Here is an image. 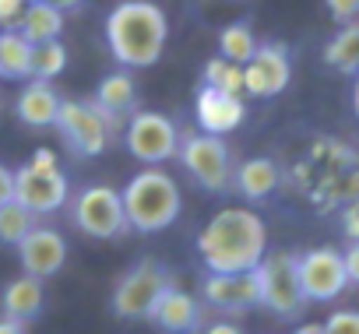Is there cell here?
Wrapping results in <instances>:
<instances>
[{"instance_id": "1", "label": "cell", "mask_w": 359, "mask_h": 334, "mask_svg": "<svg viewBox=\"0 0 359 334\" xmlns=\"http://www.w3.org/2000/svg\"><path fill=\"white\" fill-rule=\"evenodd\" d=\"M198 253L215 274L254 271L268 253L264 218L250 208H222L198 232Z\"/></svg>"}, {"instance_id": "2", "label": "cell", "mask_w": 359, "mask_h": 334, "mask_svg": "<svg viewBox=\"0 0 359 334\" xmlns=\"http://www.w3.org/2000/svg\"><path fill=\"white\" fill-rule=\"evenodd\" d=\"M169 39V18L151 0H123L106 18L109 53L123 67H151Z\"/></svg>"}, {"instance_id": "3", "label": "cell", "mask_w": 359, "mask_h": 334, "mask_svg": "<svg viewBox=\"0 0 359 334\" xmlns=\"http://www.w3.org/2000/svg\"><path fill=\"white\" fill-rule=\"evenodd\" d=\"M120 201H123L127 229L144 236L169 229L184 211L180 187L165 169H141L137 176H130L127 187L120 190Z\"/></svg>"}, {"instance_id": "4", "label": "cell", "mask_w": 359, "mask_h": 334, "mask_svg": "<svg viewBox=\"0 0 359 334\" xmlns=\"http://www.w3.org/2000/svg\"><path fill=\"white\" fill-rule=\"evenodd\" d=\"M15 201L22 208H29L36 218L53 215L71 201V183L57 169V155L50 148H39L15 173Z\"/></svg>"}, {"instance_id": "5", "label": "cell", "mask_w": 359, "mask_h": 334, "mask_svg": "<svg viewBox=\"0 0 359 334\" xmlns=\"http://www.w3.org/2000/svg\"><path fill=\"white\" fill-rule=\"evenodd\" d=\"M176 158L184 162L187 176H191L198 187L212 190V194H219V190H226V187L233 183L229 148H226V141L215 137V134H205V130H198V134H194V130H191V134H180Z\"/></svg>"}, {"instance_id": "6", "label": "cell", "mask_w": 359, "mask_h": 334, "mask_svg": "<svg viewBox=\"0 0 359 334\" xmlns=\"http://www.w3.org/2000/svg\"><path fill=\"white\" fill-rule=\"evenodd\" d=\"M67 148L78 155V158H95L106 151L109 144V120L102 116V109L95 102H85V99H60V113H57V123H53Z\"/></svg>"}, {"instance_id": "7", "label": "cell", "mask_w": 359, "mask_h": 334, "mask_svg": "<svg viewBox=\"0 0 359 334\" xmlns=\"http://www.w3.org/2000/svg\"><path fill=\"white\" fill-rule=\"evenodd\" d=\"M257 274V292H261V306H268L278 316H299L306 299L299 288V274H296V253H264V260L254 267Z\"/></svg>"}, {"instance_id": "8", "label": "cell", "mask_w": 359, "mask_h": 334, "mask_svg": "<svg viewBox=\"0 0 359 334\" xmlns=\"http://www.w3.org/2000/svg\"><path fill=\"white\" fill-rule=\"evenodd\" d=\"M123 144L137 162L162 165V162L176 158L180 130L165 113H130L123 123Z\"/></svg>"}, {"instance_id": "9", "label": "cell", "mask_w": 359, "mask_h": 334, "mask_svg": "<svg viewBox=\"0 0 359 334\" xmlns=\"http://www.w3.org/2000/svg\"><path fill=\"white\" fill-rule=\"evenodd\" d=\"M74 225L92 239H116L127 232V215L120 190L106 183H92L74 197Z\"/></svg>"}, {"instance_id": "10", "label": "cell", "mask_w": 359, "mask_h": 334, "mask_svg": "<svg viewBox=\"0 0 359 334\" xmlns=\"http://www.w3.org/2000/svg\"><path fill=\"white\" fill-rule=\"evenodd\" d=\"M169 285H172V278H169L165 267H158L155 260H141L113 288V309H116V316H123V320H144L151 313V306L158 302V295Z\"/></svg>"}, {"instance_id": "11", "label": "cell", "mask_w": 359, "mask_h": 334, "mask_svg": "<svg viewBox=\"0 0 359 334\" xmlns=\"http://www.w3.org/2000/svg\"><path fill=\"white\" fill-rule=\"evenodd\" d=\"M296 274L306 302H331L348 288L345 260L334 246H313L303 257H296Z\"/></svg>"}, {"instance_id": "12", "label": "cell", "mask_w": 359, "mask_h": 334, "mask_svg": "<svg viewBox=\"0 0 359 334\" xmlns=\"http://www.w3.org/2000/svg\"><path fill=\"white\" fill-rule=\"evenodd\" d=\"M292 81V60L282 43H257V53L243 64V95L275 99Z\"/></svg>"}, {"instance_id": "13", "label": "cell", "mask_w": 359, "mask_h": 334, "mask_svg": "<svg viewBox=\"0 0 359 334\" xmlns=\"http://www.w3.org/2000/svg\"><path fill=\"white\" fill-rule=\"evenodd\" d=\"M18 257H22L25 274H32V278H53L67 264V239L57 229H50V225H36L18 243Z\"/></svg>"}, {"instance_id": "14", "label": "cell", "mask_w": 359, "mask_h": 334, "mask_svg": "<svg viewBox=\"0 0 359 334\" xmlns=\"http://www.w3.org/2000/svg\"><path fill=\"white\" fill-rule=\"evenodd\" d=\"M205 302L222 309V313H243L250 306H261L257 274L254 271H240V274H215V271H208V278H205Z\"/></svg>"}, {"instance_id": "15", "label": "cell", "mask_w": 359, "mask_h": 334, "mask_svg": "<svg viewBox=\"0 0 359 334\" xmlns=\"http://www.w3.org/2000/svg\"><path fill=\"white\" fill-rule=\"evenodd\" d=\"M194 116H198V127L205 134H229L243 123L247 116V106H243V95H229V92H219V88H201L198 92V102H194Z\"/></svg>"}, {"instance_id": "16", "label": "cell", "mask_w": 359, "mask_h": 334, "mask_svg": "<svg viewBox=\"0 0 359 334\" xmlns=\"http://www.w3.org/2000/svg\"><path fill=\"white\" fill-rule=\"evenodd\" d=\"M201 316H205L201 302L191 292L176 288V285H169L158 295V302L151 306V313H148V320H155L165 334H198L201 330Z\"/></svg>"}, {"instance_id": "17", "label": "cell", "mask_w": 359, "mask_h": 334, "mask_svg": "<svg viewBox=\"0 0 359 334\" xmlns=\"http://www.w3.org/2000/svg\"><path fill=\"white\" fill-rule=\"evenodd\" d=\"M92 102L102 109V116L109 120V127L120 130V120H127V116L137 109V88H134V78H130L127 71L106 74V78L99 81V92H95Z\"/></svg>"}, {"instance_id": "18", "label": "cell", "mask_w": 359, "mask_h": 334, "mask_svg": "<svg viewBox=\"0 0 359 334\" xmlns=\"http://www.w3.org/2000/svg\"><path fill=\"white\" fill-rule=\"evenodd\" d=\"M15 109H18V120H22L25 127L43 130V127H53V123H57L60 95L50 88V81H36V78H29V85L18 92Z\"/></svg>"}, {"instance_id": "19", "label": "cell", "mask_w": 359, "mask_h": 334, "mask_svg": "<svg viewBox=\"0 0 359 334\" xmlns=\"http://www.w3.org/2000/svg\"><path fill=\"white\" fill-rule=\"evenodd\" d=\"M46 302V288H43V278H32V274H22L15 281H8L4 295H0V306H4V316L8 320H36L39 309Z\"/></svg>"}, {"instance_id": "20", "label": "cell", "mask_w": 359, "mask_h": 334, "mask_svg": "<svg viewBox=\"0 0 359 334\" xmlns=\"http://www.w3.org/2000/svg\"><path fill=\"white\" fill-rule=\"evenodd\" d=\"M15 32H22L32 46L53 43V39H60V32H64V11L53 8L50 0H32V4H25V11H22Z\"/></svg>"}, {"instance_id": "21", "label": "cell", "mask_w": 359, "mask_h": 334, "mask_svg": "<svg viewBox=\"0 0 359 334\" xmlns=\"http://www.w3.org/2000/svg\"><path fill=\"white\" fill-rule=\"evenodd\" d=\"M282 183V173H278V162L271 158H247L240 169H236V190L247 197V201H268Z\"/></svg>"}, {"instance_id": "22", "label": "cell", "mask_w": 359, "mask_h": 334, "mask_svg": "<svg viewBox=\"0 0 359 334\" xmlns=\"http://www.w3.org/2000/svg\"><path fill=\"white\" fill-rule=\"evenodd\" d=\"M0 78L4 81H29L32 78V43L15 29L0 32Z\"/></svg>"}, {"instance_id": "23", "label": "cell", "mask_w": 359, "mask_h": 334, "mask_svg": "<svg viewBox=\"0 0 359 334\" xmlns=\"http://www.w3.org/2000/svg\"><path fill=\"white\" fill-rule=\"evenodd\" d=\"M324 64L334 67L338 74H352V78L359 74V22H348L327 39Z\"/></svg>"}, {"instance_id": "24", "label": "cell", "mask_w": 359, "mask_h": 334, "mask_svg": "<svg viewBox=\"0 0 359 334\" xmlns=\"http://www.w3.org/2000/svg\"><path fill=\"white\" fill-rule=\"evenodd\" d=\"M254 53H257V36H254V29L247 22H233V25H226L219 32V57H226V60L243 67Z\"/></svg>"}, {"instance_id": "25", "label": "cell", "mask_w": 359, "mask_h": 334, "mask_svg": "<svg viewBox=\"0 0 359 334\" xmlns=\"http://www.w3.org/2000/svg\"><path fill=\"white\" fill-rule=\"evenodd\" d=\"M36 225H39V218L29 208H22L18 201H8L4 208H0V243L18 246Z\"/></svg>"}, {"instance_id": "26", "label": "cell", "mask_w": 359, "mask_h": 334, "mask_svg": "<svg viewBox=\"0 0 359 334\" xmlns=\"http://www.w3.org/2000/svg\"><path fill=\"white\" fill-rule=\"evenodd\" d=\"M64 67H67V50L60 39L32 46V78L36 81H53L57 74H64Z\"/></svg>"}, {"instance_id": "27", "label": "cell", "mask_w": 359, "mask_h": 334, "mask_svg": "<svg viewBox=\"0 0 359 334\" xmlns=\"http://www.w3.org/2000/svg\"><path fill=\"white\" fill-rule=\"evenodd\" d=\"M205 85L229 92V95H243V67L226 60V57H215V60L205 64Z\"/></svg>"}, {"instance_id": "28", "label": "cell", "mask_w": 359, "mask_h": 334, "mask_svg": "<svg viewBox=\"0 0 359 334\" xmlns=\"http://www.w3.org/2000/svg\"><path fill=\"white\" fill-rule=\"evenodd\" d=\"M324 334H359V309H334L324 320Z\"/></svg>"}, {"instance_id": "29", "label": "cell", "mask_w": 359, "mask_h": 334, "mask_svg": "<svg viewBox=\"0 0 359 334\" xmlns=\"http://www.w3.org/2000/svg\"><path fill=\"white\" fill-rule=\"evenodd\" d=\"M324 8L338 25H348L359 18V0H324Z\"/></svg>"}, {"instance_id": "30", "label": "cell", "mask_w": 359, "mask_h": 334, "mask_svg": "<svg viewBox=\"0 0 359 334\" xmlns=\"http://www.w3.org/2000/svg\"><path fill=\"white\" fill-rule=\"evenodd\" d=\"M341 229H345V236H348L352 243H359V197H352V201L345 204V211H341Z\"/></svg>"}, {"instance_id": "31", "label": "cell", "mask_w": 359, "mask_h": 334, "mask_svg": "<svg viewBox=\"0 0 359 334\" xmlns=\"http://www.w3.org/2000/svg\"><path fill=\"white\" fill-rule=\"evenodd\" d=\"M25 11V0H0V29H15Z\"/></svg>"}, {"instance_id": "32", "label": "cell", "mask_w": 359, "mask_h": 334, "mask_svg": "<svg viewBox=\"0 0 359 334\" xmlns=\"http://www.w3.org/2000/svg\"><path fill=\"white\" fill-rule=\"evenodd\" d=\"M341 260H345V274H348V281L359 285V243H348V250L341 253Z\"/></svg>"}, {"instance_id": "33", "label": "cell", "mask_w": 359, "mask_h": 334, "mask_svg": "<svg viewBox=\"0 0 359 334\" xmlns=\"http://www.w3.org/2000/svg\"><path fill=\"white\" fill-rule=\"evenodd\" d=\"M8 201H15V173L8 169V165H0V208H4Z\"/></svg>"}, {"instance_id": "34", "label": "cell", "mask_w": 359, "mask_h": 334, "mask_svg": "<svg viewBox=\"0 0 359 334\" xmlns=\"http://www.w3.org/2000/svg\"><path fill=\"white\" fill-rule=\"evenodd\" d=\"M205 334H243L236 323H229V320H219V323H212V327H205Z\"/></svg>"}, {"instance_id": "35", "label": "cell", "mask_w": 359, "mask_h": 334, "mask_svg": "<svg viewBox=\"0 0 359 334\" xmlns=\"http://www.w3.org/2000/svg\"><path fill=\"white\" fill-rule=\"evenodd\" d=\"M0 334H25V327H22L18 320H8V316H4V320H0Z\"/></svg>"}, {"instance_id": "36", "label": "cell", "mask_w": 359, "mask_h": 334, "mask_svg": "<svg viewBox=\"0 0 359 334\" xmlns=\"http://www.w3.org/2000/svg\"><path fill=\"white\" fill-rule=\"evenodd\" d=\"M53 8H60V11H74V8H81L85 0H50Z\"/></svg>"}, {"instance_id": "37", "label": "cell", "mask_w": 359, "mask_h": 334, "mask_svg": "<svg viewBox=\"0 0 359 334\" xmlns=\"http://www.w3.org/2000/svg\"><path fill=\"white\" fill-rule=\"evenodd\" d=\"M292 334H324V323H299Z\"/></svg>"}, {"instance_id": "38", "label": "cell", "mask_w": 359, "mask_h": 334, "mask_svg": "<svg viewBox=\"0 0 359 334\" xmlns=\"http://www.w3.org/2000/svg\"><path fill=\"white\" fill-rule=\"evenodd\" d=\"M352 109H355V120H359V74H355V88H352Z\"/></svg>"}, {"instance_id": "39", "label": "cell", "mask_w": 359, "mask_h": 334, "mask_svg": "<svg viewBox=\"0 0 359 334\" xmlns=\"http://www.w3.org/2000/svg\"><path fill=\"white\" fill-rule=\"evenodd\" d=\"M25 4H32V0H25Z\"/></svg>"}]
</instances>
